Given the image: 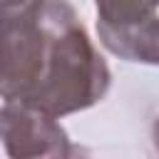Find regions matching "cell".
Masks as SVG:
<instances>
[{
	"label": "cell",
	"instance_id": "2",
	"mask_svg": "<svg viewBox=\"0 0 159 159\" xmlns=\"http://www.w3.org/2000/svg\"><path fill=\"white\" fill-rule=\"evenodd\" d=\"M99 32L104 42L124 57L144 60V62H159V32L149 20L132 25V27H102Z\"/></svg>",
	"mask_w": 159,
	"mask_h": 159
},
{
	"label": "cell",
	"instance_id": "4",
	"mask_svg": "<svg viewBox=\"0 0 159 159\" xmlns=\"http://www.w3.org/2000/svg\"><path fill=\"white\" fill-rule=\"evenodd\" d=\"M5 2H20V0H2V5H5Z\"/></svg>",
	"mask_w": 159,
	"mask_h": 159
},
{
	"label": "cell",
	"instance_id": "1",
	"mask_svg": "<svg viewBox=\"0 0 159 159\" xmlns=\"http://www.w3.org/2000/svg\"><path fill=\"white\" fill-rule=\"evenodd\" d=\"M107 67L62 0L0 5V92L47 112L92 104Z\"/></svg>",
	"mask_w": 159,
	"mask_h": 159
},
{
	"label": "cell",
	"instance_id": "3",
	"mask_svg": "<svg viewBox=\"0 0 159 159\" xmlns=\"http://www.w3.org/2000/svg\"><path fill=\"white\" fill-rule=\"evenodd\" d=\"M159 0H97L102 12V27H132L149 20V12Z\"/></svg>",
	"mask_w": 159,
	"mask_h": 159
}]
</instances>
